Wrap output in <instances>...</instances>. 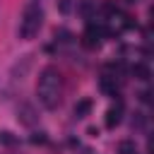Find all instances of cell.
<instances>
[{
    "instance_id": "obj_13",
    "label": "cell",
    "mask_w": 154,
    "mask_h": 154,
    "mask_svg": "<svg viewBox=\"0 0 154 154\" xmlns=\"http://www.w3.org/2000/svg\"><path fill=\"white\" fill-rule=\"evenodd\" d=\"M72 10V0H58V12L60 14H67Z\"/></svg>"
},
{
    "instance_id": "obj_7",
    "label": "cell",
    "mask_w": 154,
    "mask_h": 154,
    "mask_svg": "<svg viewBox=\"0 0 154 154\" xmlns=\"http://www.w3.org/2000/svg\"><path fill=\"white\" fill-rule=\"evenodd\" d=\"M99 84H101V91H106V94H111V96H116V94H118V82H116V75H103Z\"/></svg>"
},
{
    "instance_id": "obj_16",
    "label": "cell",
    "mask_w": 154,
    "mask_h": 154,
    "mask_svg": "<svg viewBox=\"0 0 154 154\" xmlns=\"http://www.w3.org/2000/svg\"><path fill=\"white\" fill-rule=\"evenodd\" d=\"M144 125V118H142V113H135V118H132V128H142Z\"/></svg>"
},
{
    "instance_id": "obj_1",
    "label": "cell",
    "mask_w": 154,
    "mask_h": 154,
    "mask_svg": "<svg viewBox=\"0 0 154 154\" xmlns=\"http://www.w3.org/2000/svg\"><path fill=\"white\" fill-rule=\"evenodd\" d=\"M36 94H38V101L46 106V108H58L60 106V99H63V77L60 72L48 65L41 70L38 75V84H36Z\"/></svg>"
},
{
    "instance_id": "obj_17",
    "label": "cell",
    "mask_w": 154,
    "mask_h": 154,
    "mask_svg": "<svg viewBox=\"0 0 154 154\" xmlns=\"http://www.w3.org/2000/svg\"><path fill=\"white\" fill-rule=\"evenodd\" d=\"M125 2H137V0H125Z\"/></svg>"
},
{
    "instance_id": "obj_10",
    "label": "cell",
    "mask_w": 154,
    "mask_h": 154,
    "mask_svg": "<svg viewBox=\"0 0 154 154\" xmlns=\"http://www.w3.org/2000/svg\"><path fill=\"white\" fill-rule=\"evenodd\" d=\"M94 12H96V2H94V0H84V2L79 5V14H82L84 19H91Z\"/></svg>"
},
{
    "instance_id": "obj_9",
    "label": "cell",
    "mask_w": 154,
    "mask_h": 154,
    "mask_svg": "<svg viewBox=\"0 0 154 154\" xmlns=\"http://www.w3.org/2000/svg\"><path fill=\"white\" fill-rule=\"evenodd\" d=\"M89 111H91V99H82V101L75 103V116L77 118H84Z\"/></svg>"
},
{
    "instance_id": "obj_4",
    "label": "cell",
    "mask_w": 154,
    "mask_h": 154,
    "mask_svg": "<svg viewBox=\"0 0 154 154\" xmlns=\"http://www.w3.org/2000/svg\"><path fill=\"white\" fill-rule=\"evenodd\" d=\"M101 36H106L103 34V26L96 24V22H89L87 24V31L82 34V46L89 48V51H96L101 46Z\"/></svg>"
},
{
    "instance_id": "obj_12",
    "label": "cell",
    "mask_w": 154,
    "mask_h": 154,
    "mask_svg": "<svg viewBox=\"0 0 154 154\" xmlns=\"http://www.w3.org/2000/svg\"><path fill=\"white\" fill-rule=\"evenodd\" d=\"M19 140L10 132V130H0V144H5V147H14Z\"/></svg>"
},
{
    "instance_id": "obj_15",
    "label": "cell",
    "mask_w": 154,
    "mask_h": 154,
    "mask_svg": "<svg viewBox=\"0 0 154 154\" xmlns=\"http://www.w3.org/2000/svg\"><path fill=\"white\" fill-rule=\"evenodd\" d=\"M46 142H48L46 132H34L31 135V144H46Z\"/></svg>"
},
{
    "instance_id": "obj_8",
    "label": "cell",
    "mask_w": 154,
    "mask_h": 154,
    "mask_svg": "<svg viewBox=\"0 0 154 154\" xmlns=\"http://www.w3.org/2000/svg\"><path fill=\"white\" fill-rule=\"evenodd\" d=\"M132 75H135V79H140V82H147L149 77H152V72H149V67L144 65V63H137V65H132V70H130Z\"/></svg>"
},
{
    "instance_id": "obj_5",
    "label": "cell",
    "mask_w": 154,
    "mask_h": 154,
    "mask_svg": "<svg viewBox=\"0 0 154 154\" xmlns=\"http://www.w3.org/2000/svg\"><path fill=\"white\" fill-rule=\"evenodd\" d=\"M17 120H19L22 125H26V128H34V125L38 123V116H36V111H34L31 103H22V106L17 108Z\"/></svg>"
},
{
    "instance_id": "obj_11",
    "label": "cell",
    "mask_w": 154,
    "mask_h": 154,
    "mask_svg": "<svg viewBox=\"0 0 154 154\" xmlns=\"http://www.w3.org/2000/svg\"><path fill=\"white\" fill-rule=\"evenodd\" d=\"M118 154H137L135 142H132V140H123V142L118 144Z\"/></svg>"
},
{
    "instance_id": "obj_6",
    "label": "cell",
    "mask_w": 154,
    "mask_h": 154,
    "mask_svg": "<svg viewBox=\"0 0 154 154\" xmlns=\"http://www.w3.org/2000/svg\"><path fill=\"white\" fill-rule=\"evenodd\" d=\"M120 120H123V101L118 99L116 101V106H111L108 111H106V128H116V125H120Z\"/></svg>"
},
{
    "instance_id": "obj_2",
    "label": "cell",
    "mask_w": 154,
    "mask_h": 154,
    "mask_svg": "<svg viewBox=\"0 0 154 154\" xmlns=\"http://www.w3.org/2000/svg\"><path fill=\"white\" fill-rule=\"evenodd\" d=\"M43 24V10L38 2H29L24 7L22 22H19V38H34Z\"/></svg>"
},
{
    "instance_id": "obj_14",
    "label": "cell",
    "mask_w": 154,
    "mask_h": 154,
    "mask_svg": "<svg viewBox=\"0 0 154 154\" xmlns=\"http://www.w3.org/2000/svg\"><path fill=\"white\" fill-rule=\"evenodd\" d=\"M55 38H58V41H63V43H67V41L72 38V34H70L67 29H58V31H55Z\"/></svg>"
},
{
    "instance_id": "obj_3",
    "label": "cell",
    "mask_w": 154,
    "mask_h": 154,
    "mask_svg": "<svg viewBox=\"0 0 154 154\" xmlns=\"http://www.w3.org/2000/svg\"><path fill=\"white\" fill-rule=\"evenodd\" d=\"M135 26V22H132V17L130 14H123V12H111L108 14V19H106V26H103V34H108V36H120L125 29H132Z\"/></svg>"
}]
</instances>
